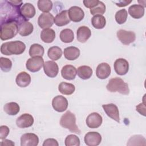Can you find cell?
Here are the masks:
<instances>
[{
  "instance_id": "obj_1",
  "label": "cell",
  "mask_w": 146,
  "mask_h": 146,
  "mask_svg": "<svg viewBox=\"0 0 146 146\" xmlns=\"http://www.w3.org/2000/svg\"><path fill=\"white\" fill-rule=\"evenodd\" d=\"M21 22L15 19L1 21V39L6 40L14 37L18 33L19 24Z\"/></svg>"
},
{
  "instance_id": "obj_2",
  "label": "cell",
  "mask_w": 146,
  "mask_h": 146,
  "mask_svg": "<svg viewBox=\"0 0 146 146\" xmlns=\"http://www.w3.org/2000/svg\"><path fill=\"white\" fill-rule=\"evenodd\" d=\"M26 49L25 44L20 41L15 40L3 43L1 46V52L6 55H20Z\"/></svg>"
},
{
  "instance_id": "obj_3",
  "label": "cell",
  "mask_w": 146,
  "mask_h": 146,
  "mask_svg": "<svg viewBox=\"0 0 146 146\" xmlns=\"http://www.w3.org/2000/svg\"><path fill=\"white\" fill-rule=\"evenodd\" d=\"M107 90L111 92H119L123 95H128L129 89L127 83L120 78H113L110 79L106 86Z\"/></svg>"
},
{
  "instance_id": "obj_4",
  "label": "cell",
  "mask_w": 146,
  "mask_h": 146,
  "mask_svg": "<svg viewBox=\"0 0 146 146\" xmlns=\"http://www.w3.org/2000/svg\"><path fill=\"white\" fill-rule=\"evenodd\" d=\"M60 125L71 132L80 134L81 131L76 124L75 115L70 111H67L61 116Z\"/></svg>"
},
{
  "instance_id": "obj_5",
  "label": "cell",
  "mask_w": 146,
  "mask_h": 146,
  "mask_svg": "<svg viewBox=\"0 0 146 146\" xmlns=\"http://www.w3.org/2000/svg\"><path fill=\"white\" fill-rule=\"evenodd\" d=\"M44 64V60L42 56H34L29 58L26 63L27 69L32 72L39 71Z\"/></svg>"
},
{
  "instance_id": "obj_6",
  "label": "cell",
  "mask_w": 146,
  "mask_h": 146,
  "mask_svg": "<svg viewBox=\"0 0 146 146\" xmlns=\"http://www.w3.org/2000/svg\"><path fill=\"white\" fill-rule=\"evenodd\" d=\"M118 39L124 44L129 45L136 39V34L133 31L120 29L117 31Z\"/></svg>"
},
{
  "instance_id": "obj_7",
  "label": "cell",
  "mask_w": 146,
  "mask_h": 146,
  "mask_svg": "<svg viewBox=\"0 0 146 146\" xmlns=\"http://www.w3.org/2000/svg\"><path fill=\"white\" fill-rule=\"evenodd\" d=\"M52 106L56 111L62 112L67 110L68 107V101L63 96L57 95L52 100Z\"/></svg>"
},
{
  "instance_id": "obj_8",
  "label": "cell",
  "mask_w": 146,
  "mask_h": 146,
  "mask_svg": "<svg viewBox=\"0 0 146 146\" xmlns=\"http://www.w3.org/2000/svg\"><path fill=\"white\" fill-rule=\"evenodd\" d=\"M54 23V17L50 13H43L41 14L38 19L39 26L43 29L51 27Z\"/></svg>"
},
{
  "instance_id": "obj_9",
  "label": "cell",
  "mask_w": 146,
  "mask_h": 146,
  "mask_svg": "<svg viewBox=\"0 0 146 146\" xmlns=\"http://www.w3.org/2000/svg\"><path fill=\"white\" fill-rule=\"evenodd\" d=\"M102 107L107 115L116 121L120 122L119 111L116 105L113 103L102 105Z\"/></svg>"
},
{
  "instance_id": "obj_10",
  "label": "cell",
  "mask_w": 146,
  "mask_h": 146,
  "mask_svg": "<svg viewBox=\"0 0 146 146\" xmlns=\"http://www.w3.org/2000/svg\"><path fill=\"white\" fill-rule=\"evenodd\" d=\"M103 122L102 116L97 112L90 113L86 118V123L90 128H97L99 127Z\"/></svg>"
},
{
  "instance_id": "obj_11",
  "label": "cell",
  "mask_w": 146,
  "mask_h": 146,
  "mask_svg": "<svg viewBox=\"0 0 146 146\" xmlns=\"http://www.w3.org/2000/svg\"><path fill=\"white\" fill-rule=\"evenodd\" d=\"M84 140L88 146H97L102 141V136L97 132H88L85 135Z\"/></svg>"
},
{
  "instance_id": "obj_12",
  "label": "cell",
  "mask_w": 146,
  "mask_h": 146,
  "mask_svg": "<svg viewBox=\"0 0 146 146\" xmlns=\"http://www.w3.org/2000/svg\"><path fill=\"white\" fill-rule=\"evenodd\" d=\"M39 143V138L33 133H27L21 137V146H36Z\"/></svg>"
},
{
  "instance_id": "obj_13",
  "label": "cell",
  "mask_w": 146,
  "mask_h": 146,
  "mask_svg": "<svg viewBox=\"0 0 146 146\" xmlns=\"http://www.w3.org/2000/svg\"><path fill=\"white\" fill-rule=\"evenodd\" d=\"M113 67L116 73L119 75H125L129 70V63L124 58L117 59L114 62Z\"/></svg>"
},
{
  "instance_id": "obj_14",
  "label": "cell",
  "mask_w": 146,
  "mask_h": 146,
  "mask_svg": "<svg viewBox=\"0 0 146 146\" xmlns=\"http://www.w3.org/2000/svg\"><path fill=\"white\" fill-rule=\"evenodd\" d=\"M34 120L32 115L29 113H23L16 120V124L18 128H26L33 125Z\"/></svg>"
},
{
  "instance_id": "obj_15",
  "label": "cell",
  "mask_w": 146,
  "mask_h": 146,
  "mask_svg": "<svg viewBox=\"0 0 146 146\" xmlns=\"http://www.w3.org/2000/svg\"><path fill=\"white\" fill-rule=\"evenodd\" d=\"M43 70L45 74L50 78H55L58 74L59 67L54 61H46L43 64Z\"/></svg>"
},
{
  "instance_id": "obj_16",
  "label": "cell",
  "mask_w": 146,
  "mask_h": 146,
  "mask_svg": "<svg viewBox=\"0 0 146 146\" xmlns=\"http://www.w3.org/2000/svg\"><path fill=\"white\" fill-rule=\"evenodd\" d=\"M68 17L70 21L74 22H79L81 21L84 17V11L78 6H72L68 11Z\"/></svg>"
},
{
  "instance_id": "obj_17",
  "label": "cell",
  "mask_w": 146,
  "mask_h": 146,
  "mask_svg": "<svg viewBox=\"0 0 146 146\" xmlns=\"http://www.w3.org/2000/svg\"><path fill=\"white\" fill-rule=\"evenodd\" d=\"M111 72L110 66L107 63H102L96 67V75L99 79H105L110 75Z\"/></svg>"
},
{
  "instance_id": "obj_18",
  "label": "cell",
  "mask_w": 146,
  "mask_h": 146,
  "mask_svg": "<svg viewBox=\"0 0 146 146\" xmlns=\"http://www.w3.org/2000/svg\"><path fill=\"white\" fill-rule=\"evenodd\" d=\"M76 74L77 70L72 65H65L62 67L61 70L62 76L66 80H71L74 79Z\"/></svg>"
},
{
  "instance_id": "obj_19",
  "label": "cell",
  "mask_w": 146,
  "mask_h": 146,
  "mask_svg": "<svg viewBox=\"0 0 146 146\" xmlns=\"http://www.w3.org/2000/svg\"><path fill=\"white\" fill-rule=\"evenodd\" d=\"M22 16L28 21L34 17L36 13L35 7L30 3H26L22 6L20 9Z\"/></svg>"
},
{
  "instance_id": "obj_20",
  "label": "cell",
  "mask_w": 146,
  "mask_h": 146,
  "mask_svg": "<svg viewBox=\"0 0 146 146\" xmlns=\"http://www.w3.org/2000/svg\"><path fill=\"white\" fill-rule=\"evenodd\" d=\"M34 30V26L27 20H24L19 24L18 33L22 36H26L31 34Z\"/></svg>"
},
{
  "instance_id": "obj_21",
  "label": "cell",
  "mask_w": 146,
  "mask_h": 146,
  "mask_svg": "<svg viewBox=\"0 0 146 146\" xmlns=\"http://www.w3.org/2000/svg\"><path fill=\"white\" fill-rule=\"evenodd\" d=\"M76 35L78 40L80 43H84L90 38L91 31L88 27L82 26L78 29Z\"/></svg>"
},
{
  "instance_id": "obj_22",
  "label": "cell",
  "mask_w": 146,
  "mask_h": 146,
  "mask_svg": "<svg viewBox=\"0 0 146 146\" xmlns=\"http://www.w3.org/2000/svg\"><path fill=\"white\" fill-rule=\"evenodd\" d=\"M145 9L142 5L134 4L128 8L129 14L135 19H140L144 15Z\"/></svg>"
},
{
  "instance_id": "obj_23",
  "label": "cell",
  "mask_w": 146,
  "mask_h": 146,
  "mask_svg": "<svg viewBox=\"0 0 146 146\" xmlns=\"http://www.w3.org/2000/svg\"><path fill=\"white\" fill-rule=\"evenodd\" d=\"M70 22L68 11L63 10L58 13L54 18V23L58 26H63Z\"/></svg>"
},
{
  "instance_id": "obj_24",
  "label": "cell",
  "mask_w": 146,
  "mask_h": 146,
  "mask_svg": "<svg viewBox=\"0 0 146 146\" xmlns=\"http://www.w3.org/2000/svg\"><path fill=\"white\" fill-rule=\"evenodd\" d=\"M15 82L19 87H26L28 86L31 82V76L26 72H21L17 75Z\"/></svg>"
},
{
  "instance_id": "obj_25",
  "label": "cell",
  "mask_w": 146,
  "mask_h": 146,
  "mask_svg": "<svg viewBox=\"0 0 146 146\" xmlns=\"http://www.w3.org/2000/svg\"><path fill=\"white\" fill-rule=\"evenodd\" d=\"M64 56L65 58L69 60H74L80 55V50L78 47L70 46L64 49Z\"/></svg>"
},
{
  "instance_id": "obj_26",
  "label": "cell",
  "mask_w": 146,
  "mask_h": 146,
  "mask_svg": "<svg viewBox=\"0 0 146 146\" xmlns=\"http://www.w3.org/2000/svg\"><path fill=\"white\" fill-rule=\"evenodd\" d=\"M40 38L44 43H51L55 38V32L50 28L43 29L40 33Z\"/></svg>"
},
{
  "instance_id": "obj_27",
  "label": "cell",
  "mask_w": 146,
  "mask_h": 146,
  "mask_svg": "<svg viewBox=\"0 0 146 146\" xmlns=\"http://www.w3.org/2000/svg\"><path fill=\"white\" fill-rule=\"evenodd\" d=\"M93 71L92 68L88 66H81L77 69V74L78 76L83 80L90 79L92 75Z\"/></svg>"
},
{
  "instance_id": "obj_28",
  "label": "cell",
  "mask_w": 146,
  "mask_h": 146,
  "mask_svg": "<svg viewBox=\"0 0 146 146\" xmlns=\"http://www.w3.org/2000/svg\"><path fill=\"white\" fill-rule=\"evenodd\" d=\"M58 90L61 94L70 95L74 92L75 87V86L71 83L63 82L59 84Z\"/></svg>"
},
{
  "instance_id": "obj_29",
  "label": "cell",
  "mask_w": 146,
  "mask_h": 146,
  "mask_svg": "<svg viewBox=\"0 0 146 146\" xmlns=\"http://www.w3.org/2000/svg\"><path fill=\"white\" fill-rule=\"evenodd\" d=\"M4 111L9 115H15L20 110L19 106L15 102H9L5 104L3 106Z\"/></svg>"
},
{
  "instance_id": "obj_30",
  "label": "cell",
  "mask_w": 146,
  "mask_h": 146,
  "mask_svg": "<svg viewBox=\"0 0 146 146\" xmlns=\"http://www.w3.org/2000/svg\"><path fill=\"white\" fill-rule=\"evenodd\" d=\"M91 23L96 29H102L106 25V19L102 15H96L91 18Z\"/></svg>"
},
{
  "instance_id": "obj_31",
  "label": "cell",
  "mask_w": 146,
  "mask_h": 146,
  "mask_svg": "<svg viewBox=\"0 0 146 146\" xmlns=\"http://www.w3.org/2000/svg\"><path fill=\"white\" fill-rule=\"evenodd\" d=\"M60 39L61 41L64 43H71L74 39V32L70 29H63L60 33Z\"/></svg>"
},
{
  "instance_id": "obj_32",
  "label": "cell",
  "mask_w": 146,
  "mask_h": 146,
  "mask_svg": "<svg viewBox=\"0 0 146 146\" xmlns=\"http://www.w3.org/2000/svg\"><path fill=\"white\" fill-rule=\"evenodd\" d=\"M48 58L52 60L59 59L62 55V49L58 46H52L48 48L47 51Z\"/></svg>"
},
{
  "instance_id": "obj_33",
  "label": "cell",
  "mask_w": 146,
  "mask_h": 146,
  "mask_svg": "<svg viewBox=\"0 0 146 146\" xmlns=\"http://www.w3.org/2000/svg\"><path fill=\"white\" fill-rule=\"evenodd\" d=\"M44 48L42 46L38 43L33 44L29 49V55L31 57L42 56L44 54Z\"/></svg>"
},
{
  "instance_id": "obj_34",
  "label": "cell",
  "mask_w": 146,
  "mask_h": 146,
  "mask_svg": "<svg viewBox=\"0 0 146 146\" xmlns=\"http://www.w3.org/2000/svg\"><path fill=\"white\" fill-rule=\"evenodd\" d=\"M37 4L39 10L43 13H48L52 8V2L50 0H39Z\"/></svg>"
},
{
  "instance_id": "obj_35",
  "label": "cell",
  "mask_w": 146,
  "mask_h": 146,
  "mask_svg": "<svg viewBox=\"0 0 146 146\" xmlns=\"http://www.w3.org/2000/svg\"><path fill=\"white\" fill-rule=\"evenodd\" d=\"M145 145V139L141 135H133L131 136L128 142L127 143V145Z\"/></svg>"
},
{
  "instance_id": "obj_36",
  "label": "cell",
  "mask_w": 146,
  "mask_h": 146,
  "mask_svg": "<svg viewBox=\"0 0 146 146\" xmlns=\"http://www.w3.org/2000/svg\"><path fill=\"white\" fill-rule=\"evenodd\" d=\"M128 13L125 9H121L117 11L115 14V20L119 25L124 23L127 19Z\"/></svg>"
},
{
  "instance_id": "obj_37",
  "label": "cell",
  "mask_w": 146,
  "mask_h": 146,
  "mask_svg": "<svg viewBox=\"0 0 146 146\" xmlns=\"http://www.w3.org/2000/svg\"><path fill=\"white\" fill-rule=\"evenodd\" d=\"M65 145L66 146H79L80 139L75 135H69L65 139Z\"/></svg>"
},
{
  "instance_id": "obj_38",
  "label": "cell",
  "mask_w": 146,
  "mask_h": 146,
  "mask_svg": "<svg viewBox=\"0 0 146 146\" xmlns=\"http://www.w3.org/2000/svg\"><path fill=\"white\" fill-rule=\"evenodd\" d=\"M0 67L3 72H9L12 67V62L10 59L5 57L0 58Z\"/></svg>"
},
{
  "instance_id": "obj_39",
  "label": "cell",
  "mask_w": 146,
  "mask_h": 146,
  "mask_svg": "<svg viewBox=\"0 0 146 146\" xmlns=\"http://www.w3.org/2000/svg\"><path fill=\"white\" fill-rule=\"evenodd\" d=\"M106 11V5L102 1L99 2L98 4L90 9V13L93 15H103Z\"/></svg>"
},
{
  "instance_id": "obj_40",
  "label": "cell",
  "mask_w": 146,
  "mask_h": 146,
  "mask_svg": "<svg viewBox=\"0 0 146 146\" xmlns=\"http://www.w3.org/2000/svg\"><path fill=\"white\" fill-rule=\"evenodd\" d=\"M10 132L9 128L6 125H1L0 127V139H4L9 135Z\"/></svg>"
},
{
  "instance_id": "obj_41",
  "label": "cell",
  "mask_w": 146,
  "mask_h": 146,
  "mask_svg": "<svg viewBox=\"0 0 146 146\" xmlns=\"http://www.w3.org/2000/svg\"><path fill=\"white\" fill-rule=\"evenodd\" d=\"M99 2V1L98 0H84L83 1V3L87 8L92 9L95 7L98 4Z\"/></svg>"
},
{
  "instance_id": "obj_42",
  "label": "cell",
  "mask_w": 146,
  "mask_h": 146,
  "mask_svg": "<svg viewBox=\"0 0 146 146\" xmlns=\"http://www.w3.org/2000/svg\"><path fill=\"white\" fill-rule=\"evenodd\" d=\"M58 146L59 144L56 140L52 138L46 139L43 143V146Z\"/></svg>"
},
{
  "instance_id": "obj_43",
  "label": "cell",
  "mask_w": 146,
  "mask_h": 146,
  "mask_svg": "<svg viewBox=\"0 0 146 146\" xmlns=\"http://www.w3.org/2000/svg\"><path fill=\"white\" fill-rule=\"evenodd\" d=\"M136 111H138L141 115L145 116V106L144 103H140L136 106Z\"/></svg>"
},
{
  "instance_id": "obj_44",
  "label": "cell",
  "mask_w": 146,
  "mask_h": 146,
  "mask_svg": "<svg viewBox=\"0 0 146 146\" xmlns=\"http://www.w3.org/2000/svg\"><path fill=\"white\" fill-rule=\"evenodd\" d=\"M113 3H115L117 6L119 7H125L131 3L132 2V1H127V0H120L118 1H112Z\"/></svg>"
},
{
  "instance_id": "obj_45",
  "label": "cell",
  "mask_w": 146,
  "mask_h": 146,
  "mask_svg": "<svg viewBox=\"0 0 146 146\" xmlns=\"http://www.w3.org/2000/svg\"><path fill=\"white\" fill-rule=\"evenodd\" d=\"M15 144L14 142H13L11 140H7V139H5L4 140H2V142L1 143V145L3 146V145H14Z\"/></svg>"
}]
</instances>
